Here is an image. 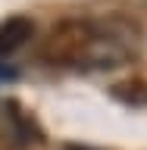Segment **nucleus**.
<instances>
[{"mask_svg":"<svg viewBox=\"0 0 147 150\" xmlns=\"http://www.w3.org/2000/svg\"><path fill=\"white\" fill-rule=\"evenodd\" d=\"M94 22H85V19H63L56 22L50 31H47L44 44H41V59L50 66H60V69H75L78 59H82L85 47L94 35Z\"/></svg>","mask_w":147,"mask_h":150,"instance_id":"f257e3e1","label":"nucleus"},{"mask_svg":"<svg viewBox=\"0 0 147 150\" xmlns=\"http://www.w3.org/2000/svg\"><path fill=\"white\" fill-rule=\"evenodd\" d=\"M63 150H94V147H82V144H66Z\"/></svg>","mask_w":147,"mask_h":150,"instance_id":"39448f33","label":"nucleus"},{"mask_svg":"<svg viewBox=\"0 0 147 150\" xmlns=\"http://www.w3.org/2000/svg\"><path fill=\"white\" fill-rule=\"evenodd\" d=\"M35 35V22L28 16H9L0 22V56L16 53L19 47H25Z\"/></svg>","mask_w":147,"mask_h":150,"instance_id":"f03ea898","label":"nucleus"},{"mask_svg":"<svg viewBox=\"0 0 147 150\" xmlns=\"http://www.w3.org/2000/svg\"><path fill=\"white\" fill-rule=\"evenodd\" d=\"M16 78H19V69H16V66L0 63V84H9V81H16Z\"/></svg>","mask_w":147,"mask_h":150,"instance_id":"20e7f679","label":"nucleus"},{"mask_svg":"<svg viewBox=\"0 0 147 150\" xmlns=\"http://www.w3.org/2000/svg\"><path fill=\"white\" fill-rule=\"evenodd\" d=\"M110 97H116L119 103H129V106H147V78H125V81L113 84Z\"/></svg>","mask_w":147,"mask_h":150,"instance_id":"7ed1b4c3","label":"nucleus"}]
</instances>
